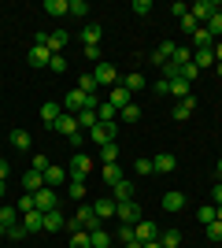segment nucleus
<instances>
[{"mask_svg": "<svg viewBox=\"0 0 222 248\" xmlns=\"http://www.w3.org/2000/svg\"><path fill=\"white\" fill-rule=\"evenodd\" d=\"M67 230H71V233H78V230H100V218H96L93 204L82 207V211H78L74 218H67Z\"/></svg>", "mask_w": 222, "mask_h": 248, "instance_id": "nucleus-1", "label": "nucleus"}, {"mask_svg": "<svg viewBox=\"0 0 222 248\" xmlns=\"http://www.w3.org/2000/svg\"><path fill=\"white\" fill-rule=\"evenodd\" d=\"M93 170V159L85 152H74V159H71V167H67V178L71 182H85V174Z\"/></svg>", "mask_w": 222, "mask_h": 248, "instance_id": "nucleus-2", "label": "nucleus"}, {"mask_svg": "<svg viewBox=\"0 0 222 248\" xmlns=\"http://www.w3.org/2000/svg\"><path fill=\"white\" fill-rule=\"evenodd\" d=\"M33 207H37V211H41V215H48V211H56V207H59V197H56V189H37V193H33Z\"/></svg>", "mask_w": 222, "mask_h": 248, "instance_id": "nucleus-3", "label": "nucleus"}, {"mask_svg": "<svg viewBox=\"0 0 222 248\" xmlns=\"http://www.w3.org/2000/svg\"><path fill=\"white\" fill-rule=\"evenodd\" d=\"M93 78H96V85H111V89L118 85V71H115L107 60H100V63L93 67Z\"/></svg>", "mask_w": 222, "mask_h": 248, "instance_id": "nucleus-4", "label": "nucleus"}, {"mask_svg": "<svg viewBox=\"0 0 222 248\" xmlns=\"http://www.w3.org/2000/svg\"><path fill=\"white\" fill-rule=\"evenodd\" d=\"M215 11H222V4H219V0H196V4L189 8V15H192L196 22H207V19L215 15Z\"/></svg>", "mask_w": 222, "mask_h": 248, "instance_id": "nucleus-5", "label": "nucleus"}, {"mask_svg": "<svg viewBox=\"0 0 222 248\" xmlns=\"http://www.w3.org/2000/svg\"><path fill=\"white\" fill-rule=\"evenodd\" d=\"M115 218H122V226H137L141 218V204H133V200H126V204H118V211H115Z\"/></svg>", "mask_w": 222, "mask_h": 248, "instance_id": "nucleus-6", "label": "nucleus"}, {"mask_svg": "<svg viewBox=\"0 0 222 248\" xmlns=\"http://www.w3.org/2000/svg\"><path fill=\"white\" fill-rule=\"evenodd\" d=\"M89 137H93L96 145H111V141H115V123H96L93 130H89Z\"/></svg>", "mask_w": 222, "mask_h": 248, "instance_id": "nucleus-7", "label": "nucleus"}, {"mask_svg": "<svg viewBox=\"0 0 222 248\" xmlns=\"http://www.w3.org/2000/svg\"><path fill=\"white\" fill-rule=\"evenodd\" d=\"M67 45H71V33H67V30H56V33H48V45H44V48L52 52V56H63Z\"/></svg>", "mask_w": 222, "mask_h": 248, "instance_id": "nucleus-8", "label": "nucleus"}, {"mask_svg": "<svg viewBox=\"0 0 222 248\" xmlns=\"http://www.w3.org/2000/svg\"><path fill=\"white\" fill-rule=\"evenodd\" d=\"M41 178H44V186H48V189H56V186H63V182H67V170H63V167H56V163H48Z\"/></svg>", "mask_w": 222, "mask_h": 248, "instance_id": "nucleus-9", "label": "nucleus"}, {"mask_svg": "<svg viewBox=\"0 0 222 248\" xmlns=\"http://www.w3.org/2000/svg\"><path fill=\"white\" fill-rule=\"evenodd\" d=\"M133 237L145 245V241H156L159 237V230H156V222H148V218H141L137 226H133Z\"/></svg>", "mask_w": 222, "mask_h": 248, "instance_id": "nucleus-10", "label": "nucleus"}, {"mask_svg": "<svg viewBox=\"0 0 222 248\" xmlns=\"http://www.w3.org/2000/svg\"><path fill=\"white\" fill-rule=\"evenodd\" d=\"M93 211H96V218H100V222H104V218H115V211H118V204L111 197H100L93 204Z\"/></svg>", "mask_w": 222, "mask_h": 248, "instance_id": "nucleus-11", "label": "nucleus"}, {"mask_svg": "<svg viewBox=\"0 0 222 248\" xmlns=\"http://www.w3.org/2000/svg\"><path fill=\"white\" fill-rule=\"evenodd\" d=\"M111 108H115V111H122V108H130V104H133V93H130V89H122V85H115V89H111Z\"/></svg>", "mask_w": 222, "mask_h": 248, "instance_id": "nucleus-12", "label": "nucleus"}, {"mask_svg": "<svg viewBox=\"0 0 222 248\" xmlns=\"http://www.w3.org/2000/svg\"><path fill=\"white\" fill-rule=\"evenodd\" d=\"M15 222H19V207H15V204H4V207H0V233H8Z\"/></svg>", "mask_w": 222, "mask_h": 248, "instance_id": "nucleus-13", "label": "nucleus"}, {"mask_svg": "<svg viewBox=\"0 0 222 248\" xmlns=\"http://www.w3.org/2000/svg\"><path fill=\"white\" fill-rule=\"evenodd\" d=\"M152 167H156V174H170V170L178 167V159L170 152H159V155H152Z\"/></svg>", "mask_w": 222, "mask_h": 248, "instance_id": "nucleus-14", "label": "nucleus"}, {"mask_svg": "<svg viewBox=\"0 0 222 248\" xmlns=\"http://www.w3.org/2000/svg\"><path fill=\"white\" fill-rule=\"evenodd\" d=\"M22 230H26V233H37V230H44V215L37 211V207L22 215Z\"/></svg>", "mask_w": 222, "mask_h": 248, "instance_id": "nucleus-15", "label": "nucleus"}, {"mask_svg": "<svg viewBox=\"0 0 222 248\" xmlns=\"http://www.w3.org/2000/svg\"><path fill=\"white\" fill-rule=\"evenodd\" d=\"M59 115H63L59 100H48V104L41 108V123H44V126H56V123H59Z\"/></svg>", "mask_w": 222, "mask_h": 248, "instance_id": "nucleus-16", "label": "nucleus"}, {"mask_svg": "<svg viewBox=\"0 0 222 248\" xmlns=\"http://www.w3.org/2000/svg\"><path fill=\"white\" fill-rule=\"evenodd\" d=\"M181 207H185V193H181V189L163 193V211H181Z\"/></svg>", "mask_w": 222, "mask_h": 248, "instance_id": "nucleus-17", "label": "nucleus"}, {"mask_svg": "<svg viewBox=\"0 0 222 248\" xmlns=\"http://www.w3.org/2000/svg\"><path fill=\"white\" fill-rule=\"evenodd\" d=\"M111 200H115V204H126V200H133V186H130L126 178H122L118 186H111Z\"/></svg>", "mask_w": 222, "mask_h": 248, "instance_id": "nucleus-18", "label": "nucleus"}, {"mask_svg": "<svg viewBox=\"0 0 222 248\" xmlns=\"http://www.w3.org/2000/svg\"><path fill=\"white\" fill-rule=\"evenodd\" d=\"M52 130H59L63 137H74L78 134V119H74V115H59V123H56Z\"/></svg>", "mask_w": 222, "mask_h": 248, "instance_id": "nucleus-19", "label": "nucleus"}, {"mask_svg": "<svg viewBox=\"0 0 222 248\" xmlns=\"http://www.w3.org/2000/svg\"><path fill=\"white\" fill-rule=\"evenodd\" d=\"M192 63H196V67H215V48H192Z\"/></svg>", "mask_w": 222, "mask_h": 248, "instance_id": "nucleus-20", "label": "nucleus"}, {"mask_svg": "<svg viewBox=\"0 0 222 248\" xmlns=\"http://www.w3.org/2000/svg\"><path fill=\"white\" fill-rule=\"evenodd\" d=\"M118 82H122V89H130V93H141V89H145V74L133 71V74H126V78H118Z\"/></svg>", "mask_w": 222, "mask_h": 248, "instance_id": "nucleus-21", "label": "nucleus"}, {"mask_svg": "<svg viewBox=\"0 0 222 248\" xmlns=\"http://www.w3.org/2000/svg\"><path fill=\"white\" fill-rule=\"evenodd\" d=\"M22 186H26V193H37V189H44L41 170H26V174H22Z\"/></svg>", "mask_w": 222, "mask_h": 248, "instance_id": "nucleus-22", "label": "nucleus"}, {"mask_svg": "<svg viewBox=\"0 0 222 248\" xmlns=\"http://www.w3.org/2000/svg\"><path fill=\"white\" fill-rule=\"evenodd\" d=\"M48 60H52V52L44 48V45H33L30 48V63L33 67H48Z\"/></svg>", "mask_w": 222, "mask_h": 248, "instance_id": "nucleus-23", "label": "nucleus"}, {"mask_svg": "<svg viewBox=\"0 0 222 248\" xmlns=\"http://www.w3.org/2000/svg\"><path fill=\"white\" fill-rule=\"evenodd\" d=\"M167 93L170 96H178V100H185V96H189V82H185V78H167Z\"/></svg>", "mask_w": 222, "mask_h": 248, "instance_id": "nucleus-24", "label": "nucleus"}, {"mask_svg": "<svg viewBox=\"0 0 222 248\" xmlns=\"http://www.w3.org/2000/svg\"><path fill=\"white\" fill-rule=\"evenodd\" d=\"M44 230H48V233H56V230H67V218L59 215V211H48V215H44Z\"/></svg>", "mask_w": 222, "mask_h": 248, "instance_id": "nucleus-25", "label": "nucleus"}, {"mask_svg": "<svg viewBox=\"0 0 222 248\" xmlns=\"http://www.w3.org/2000/svg\"><path fill=\"white\" fill-rule=\"evenodd\" d=\"M78 89H82V93H89V96H96V89H100V85H96L93 71H82V78H78Z\"/></svg>", "mask_w": 222, "mask_h": 248, "instance_id": "nucleus-26", "label": "nucleus"}, {"mask_svg": "<svg viewBox=\"0 0 222 248\" xmlns=\"http://www.w3.org/2000/svg\"><path fill=\"white\" fill-rule=\"evenodd\" d=\"M122 178H126V174H122V167H118V163H104V182H107V186H118Z\"/></svg>", "mask_w": 222, "mask_h": 248, "instance_id": "nucleus-27", "label": "nucleus"}, {"mask_svg": "<svg viewBox=\"0 0 222 248\" xmlns=\"http://www.w3.org/2000/svg\"><path fill=\"white\" fill-rule=\"evenodd\" d=\"M48 15H71V0H44Z\"/></svg>", "mask_w": 222, "mask_h": 248, "instance_id": "nucleus-28", "label": "nucleus"}, {"mask_svg": "<svg viewBox=\"0 0 222 248\" xmlns=\"http://www.w3.org/2000/svg\"><path fill=\"white\" fill-rule=\"evenodd\" d=\"M192 48H215V37H211V33H207V30L200 26V30L192 33Z\"/></svg>", "mask_w": 222, "mask_h": 248, "instance_id": "nucleus-29", "label": "nucleus"}, {"mask_svg": "<svg viewBox=\"0 0 222 248\" xmlns=\"http://www.w3.org/2000/svg\"><path fill=\"white\" fill-rule=\"evenodd\" d=\"M74 119H78V126H82V130H93V126L100 123V115H96V111H89V108H85V111H78Z\"/></svg>", "mask_w": 222, "mask_h": 248, "instance_id": "nucleus-30", "label": "nucleus"}, {"mask_svg": "<svg viewBox=\"0 0 222 248\" xmlns=\"http://www.w3.org/2000/svg\"><path fill=\"white\" fill-rule=\"evenodd\" d=\"M82 41H85V48H89V45H100V26H96V22L82 26Z\"/></svg>", "mask_w": 222, "mask_h": 248, "instance_id": "nucleus-31", "label": "nucleus"}, {"mask_svg": "<svg viewBox=\"0 0 222 248\" xmlns=\"http://www.w3.org/2000/svg\"><path fill=\"white\" fill-rule=\"evenodd\" d=\"M192 108H196V100H192V96L178 100V104H174V119H189V115H192Z\"/></svg>", "mask_w": 222, "mask_h": 248, "instance_id": "nucleus-32", "label": "nucleus"}, {"mask_svg": "<svg viewBox=\"0 0 222 248\" xmlns=\"http://www.w3.org/2000/svg\"><path fill=\"white\" fill-rule=\"evenodd\" d=\"M89 245H93V248H111L107 230H89Z\"/></svg>", "mask_w": 222, "mask_h": 248, "instance_id": "nucleus-33", "label": "nucleus"}, {"mask_svg": "<svg viewBox=\"0 0 222 248\" xmlns=\"http://www.w3.org/2000/svg\"><path fill=\"white\" fill-rule=\"evenodd\" d=\"M204 30H207L215 41H219V37H222V11H215L211 19H207V26H204Z\"/></svg>", "mask_w": 222, "mask_h": 248, "instance_id": "nucleus-34", "label": "nucleus"}, {"mask_svg": "<svg viewBox=\"0 0 222 248\" xmlns=\"http://www.w3.org/2000/svg\"><path fill=\"white\" fill-rule=\"evenodd\" d=\"M159 245H163V248H178L181 233H178V230H167V233H159Z\"/></svg>", "mask_w": 222, "mask_h": 248, "instance_id": "nucleus-35", "label": "nucleus"}, {"mask_svg": "<svg viewBox=\"0 0 222 248\" xmlns=\"http://www.w3.org/2000/svg\"><path fill=\"white\" fill-rule=\"evenodd\" d=\"M100 159L104 163H118V145L111 141V145H100Z\"/></svg>", "mask_w": 222, "mask_h": 248, "instance_id": "nucleus-36", "label": "nucleus"}, {"mask_svg": "<svg viewBox=\"0 0 222 248\" xmlns=\"http://www.w3.org/2000/svg\"><path fill=\"white\" fill-rule=\"evenodd\" d=\"M204 230H207V241H211V245H222V222H219V218H215V222H207Z\"/></svg>", "mask_w": 222, "mask_h": 248, "instance_id": "nucleus-37", "label": "nucleus"}, {"mask_svg": "<svg viewBox=\"0 0 222 248\" xmlns=\"http://www.w3.org/2000/svg\"><path fill=\"white\" fill-rule=\"evenodd\" d=\"M11 145L26 152V148H30V134H26V130H11Z\"/></svg>", "mask_w": 222, "mask_h": 248, "instance_id": "nucleus-38", "label": "nucleus"}, {"mask_svg": "<svg viewBox=\"0 0 222 248\" xmlns=\"http://www.w3.org/2000/svg\"><path fill=\"white\" fill-rule=\"evenodd\" d=\"M118 119H122V123H137V119H141V108H137V104H130V108L118 111Z\"/></svg>", "mask_w": 222, "mask_h": 248, "instance_id": "nucleus-39", "label": "nucleus"}, {"mask_svg": "<svg viewBox=\"0 0 222 248\" xmlns=\"http://www.w3.org/2000/svg\"><path fill=\"white\" fill-rule=\"evenodd\" d=\"M96 115H100V123H115V115H118V111H115V108H111V104L104 100L100 108H96Z\"/></svg>", "mask_w": 222, "mask_h": 248, "instance_id": "nucleus-40", "label": "nucleus"}, {"mask_svg": "<svg viewBox=\"0 0 222 248\" xmlns=\"http://www.w3.org/2000/svg\"><path fill=\"white\" fill-rule=\"evenodd\" d=\"M71 248H93L89 245V230H78V233L71 237Z\"/></svg>", "mask_w": 222, "mask_h": 248, "instance_id": "nucleus-41", "label": "nucleus"}, {"mask_svg": "<svg viewBox=\"0 0 222 248\" xmlns=\"http://www.w3.org/2000/svg\"><path fill=\"white\" fill-rule=\"evenodd\" d=\"M178 78H185V82H196V78H200V67H196V63H185Z\"/></svg>", "mask_w": 222, "mask_h": 248, "instance_id": "nucleus-42", "label": "nucleus"}, {"mask_svg": "<svg viewBox=\"0 0 222 248\" xmlns=\"http://www.w3.org/2000/svg\"><path fill=\"white\" fill-rule=\"evenodd\" d=\"M181 30H185V33H189V37H192V33H196V30H200V22H196V19H192V15H181Z\"/></svg>", "mask_w": 222, "mask_h": 248, "instance_id": "nucleus-43", "label": "nucleus"}, {"mask_svg": "<svg viewBox=\"0 0 222 248\" xmlns=\"http://www.w3.org/2000/svg\"><path fill=\"white\" fill-rule=\"evenodd\" d=\"M67 197H71V200H82L85 197V182H71V186H67Z\"/></svg>", "mask_w": 222, "mask_h": 248, "instance_id": "nucleus-44", "label": "nucleus"}, {"mask_svg": "<svg viewBox=\"0 0 222 248\" xmlns=\"http://www.w3.org/2000/svg\"><path fill=\"white\" fill-rule=\"evenodd\" d=\"M15 207H19V215L33 211V193H22V197H19V204H15Z\"/></svg>", "mask_w": 222, "mask_h": 248, "instance_id": "nucleus-45", "label": "nucleus"}, {"mask_svg": "<svg viewBox=\"0 0 222 248\" xmlns=\"http://www.w3.org/2000/svg\"><path fill=\"white\" fill-rule=\"evenodd\" d=\"M71 15L85 19V15H89V4H85V0H71Z\"/></svg>", "mask_w": 222, "mask_h": 248, "instance_id": "nucleus-46", "label": "nucleus"}, {"mask_svg": "<svg viewBox=\"0 0 222 248\" xmlns=\"http://www.w3.org/2000/svg\"><path fill=\"white\" fill-rule=\"evenodd\" d=\"M48 71H52V74H63L67 71V60H63V56H52V60H48Z\"/></svg>", "mask_w": 222, "mask_h": 248, "instance_id": "nucleus-47", "label": "nucleus"}, {"mask_svg": "<svg viewBox=\"0 0 222 248\" xmlns=\"http://www.w3.org/2000/svg\"><path fill=\"white\" fill-rule=\"evenodd\" d=\"M8 237H11V241H22V237H30V233L22 230V218H19V222H15V226L8 230Z\"/></svg>", "mask_w": 222, "mask_h": 248, "instance_id": "nucleus-48", "label": "nucleus"}, {"mask_svg": "<svg viewBox=\"0 0 222 248\" xmlns=\"http://www.w3.org/2000/svg\"><path fill=\"white\" fill-rule=\"evenodd\" d=\"M44 167H48V155H33L30 159V170H41L44 174Z\"/></svg>", "mask_w": 222, "mask_h": 248, "instance_id": "nucleus-49", "label": "nucleus"}, {"mask_svg": "<svg viewBox=\"0 0 222 248\" xmlns=\"http://www.w3.org/2000/svg\"><path fill=\"white\" fill-rule=\"evenodd\" d=\"M137 174L145 178V174H156V167H152V159H137Z\"/></svg>", "mask_w": 222, "mask_h": 248, "instance_id": "nucleus-50", "label": "nucleus"}, {"mask_svg": "<svg viewBox=\"0 0 222 248\" xmlns=\"http://www.w3.org/2000/svg\"><path fill=\"white\" fill-rule=\"evenodd\" d=\"M174 48H178V45H174V41H163V45H159V56H163V60H170V56H174Z\"/></svg>", "mask_w": 222, "mask_h": 248, "instance_id": "nucleus-51", "label": "nucleus"}, {"mask_svg": "<svg viewBox=\"0 0 222 248\" xmlns=\"http://www.w3.org/2000/svg\"><path fill=\"white\" fill-rule=\"evenodd\" d=\"M200 222H204V226H207V222H215V207H211V204L200 207Z\"/></svg>", "mask_w": 222, "mask_h": 248, "instance_id": "nucleus-52", "label": "nucleus"}, {"mask_svg": "<svg viewBox=\"0 0 222 248\" xmlns=\"http://www.w3.org/2000/svg\"><path fill=\"white\" fill-rule=\"evenodd\" d=\"M118 241H122V245H130V241H137V237H133V226H118Z\"/></svg>", "mask_w": 222, "mask_h": 248, "instance_id": "nucleus-53", "label": "nucleus"}, {"mask_svg": "<svg viewBox=\"0 0 222 248\" xmlns=\"http://www.w3.org/2000/svg\"><path fill=\"white\" fill-rule=\"evenodd\" d=\"M133 11H137V15H148V11H152V0H133Z\"/></svg>", "mask_w": 222, "mask_h": 248, "instance_id": "nucleus-54", "label": "nucleus"}, {"mask_svg": "<svg viewBox=\"0 0 222 248\" xmlns=\"http://www.w3.org/2000/svg\"><path fill=\"white\" fill-rule=\"evenodd\" d=\"M85 56H89L93 63H100V45H89V48H85Z\"/></svg>", "mask_w": 222, "mask_h": 248, "instance_id": "nucleus-55", "label": "nucleus"}, {"mask_svg": "<svg viewBox=\"0 0 222 248\" xmlns=\"http://www.w3.org/2000/svg\"><path fill=\"white\" fill-rule=\"evenodd\" d=\"M211 197H215V204H222V178L215 182V189H211Z\"/></svg>", "mask_w": 222, "mask_h": 248, "instance_id": "nucleus-56", "label": "nucleus"}, {"mask_svg": "<svg viewBox=\"0 0 222 248\" xmlns=\"http://www.w3.org/2000/svg\"><path fill=\"white\" fill-rule=\"evenodd\" d=\"M8 174H11V167H8V159H0V182H8Z\"/></svg>", "mask_w": 222, "mask_h": 248, "instance_id": "nucleus-57", "label": "nucleus"}, {"mask_svg": "<svg viewBox=\"0 0 222 248\" xmlns=\"http://www.w3.org/2000/svg\"><path fill=\"white\" fill-rule=\"evenodd\" d=\"M215 63H222V41H215Z\"/></svg>", "mask_w": 222, "mask_h": 248, "instance_id": "nucleus-58", "label": "nucleus"}, {"mask_svg": "<svg viewBox=\"0 0 222 248\" xmlns=\"http://www.w3.org/2000/svg\"><path fill=\"white\" fill-rule=\"evenodd\" d=\"M141 248H163V245H159V237H156V241H145Z\"/></svg>", "mask_w": 222, "mask_h": 248, "instance_id": "nucleus-59", "label": "nucleus"}, {"mask_svg": "<svg viewBox=\"0 0 222 248\" xmlns=\"http://www.w3.org/2000/svg\"><path fill=\"white\" fill-rule=\"evenodd\" d=\"M4 193H8V182H0V197H4Z\"/></svg>", "mask_w": 222, "mask_h": 248, "instance_id": "nucleus-60", "label": "nucleus"}, {"mask_svg": "<svg viewBox=\"0 0 222 248\" xmlns=\"http://www.w3.org/2000/svg\"><path fill=\"white\" fill-rule=\"evenodd\" d=\"M215 74H219V78H222V63H215Z\"/></svg>", "mask_w": 222, "mask_h": 248, "instance_id": "nucleus-61", "label": "nucleus"}, {"mask_svg": "<svg viewBox=\"0 0 222 248\" xmlns=\"http://www.w3.org/2000/svg\"><path fill=\"white\" fill-rule=\"evenodd\" d=\"M126 248H141V241H130V245H126Z\"/></svg>", "mask_w": 222, "mask_h": 248, "instance_id": "nucleus-62", "label": "nucleus"}, {"mask_svg": "<svg viewBox=\"0 0 222 248\" xmlns=\"http://www.w3.org/2000/svg\"><path fill=\"white\" fill-rule=\"evenodd\" d=\"M219 178H222V159H219Z\"/></svg>", "mask_w": 222, "mask_h": 248, "instance_id": "nucleus-63", "label": "nucleus"}, {"mask_svg": "<svg viewBox=\"0 0 222 248\" xmlns=\"http://www.w3.org/2000/svg\"><path fill=\"white\" fill-rule=\"evenodd\" d=\"M215 248H219V245H215Z\"/></svg>", "mask_w": 222, "mask_h": 248, "instance_id": "nucleus-64", "label": "nucleus"}]
</instances>
